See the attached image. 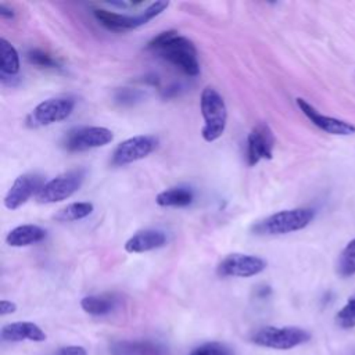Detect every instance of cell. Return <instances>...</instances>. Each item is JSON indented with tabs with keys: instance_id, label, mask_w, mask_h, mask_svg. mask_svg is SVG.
Returning <instances> with one entry per match:
<instances>
[{
	"instance_id": "cell-13",
	"label": "cell",
	"mask_w": 355,
	"mask_h": 355,
	"mask_svg": "<svg viewBox=\"0 0 355 355\" xmlns=\"http://www.w3.org/2000/svg\"><path fill=\"white\" fill-rule=\"evenodd\" d=\"M298 108L302 111V114L319 129H322L326 133L330 135H338V136H347L355 133V126L347 121L337 119L333 116H327L320 114L318 110H315L308 101L298 97L295 98Z\"/></svg>"
},
{
	"instance_id": "cell-16",
	"label": "cell",
	"mask_w": 355,
	"mask_h": 355,
	"mask_svg": "<svg viewBox=\"0 0 355 355\" xmlns=\"http://www.w3.org/2000/svg\"><path fill=\"white\" fill-rule=\"evenodd\" d=\"M111 355H165L164 348L148 340H122L111 345Z\"/></svg>"
},
{
	"instance_id": "cell-28",
	"label": "cell",
	"mask_w": 355,
	"mask_h": 355,
	"mask_svg": "<svg viewBox=\"0 0 355 355\" xmlns=\"http://www.w3.org/2000/svg\"><path fill=\"white\" fill-rule=\"evenodd\" d=\"M0 17L1 18H14V11L7 7L4 3H0Z\"/></svg>"
},
{
	"instance_id": "cell-20",
	"label": "cell",
	"mask_w": 355,
	"mask_h": 355,
	"mask_svg": "<svg viewBox=\"0 0 355 355\" xmlns=\"http://www.w3.org/2000/svg\"><path fill=\"white\" fill-rule=\"evenodd\" d=\"M0 71L1 76H14L19 71L18 51L4 37L0 39Z\"/></svg>"
},
{
	"instance_id": "cell-24",
	"label": "cell",
	"mask_w": 355,
	"mask_h": 355,
	"mask_svg": "<svg viewBox=\"0 0 355 355\" xmlns=\"http://www.w3.org/2000/svg\"><path fill=\"white\" fill-rule=\"evenodd\" d=\"M336 323L341 329H352L355 327V297L349 298L347 304L337 312Z\"/></svg>"
},
{
	"instance_id": "cell-3",
	"label": "cell",
	"mask_w": 355,
	"mask_h": 355,
	"mask_svg": "<svg viewBox=\"0 0 355 355\" xmlns=\"http://www.w3.org/2000/svg\"><path fill=\"white\" fill-rule=\"evenodd\" d=\"M200 108L204 118L202 139L208 143L218 140L223 135L227 122V108L223 97L216 89L207 86L201 92Z\"/></svg>"
},
{
	"instance_id": "cell-21",
	"label": "cell",
	"mask_w": 355,
	"mask_h": 355,
	"mask_svg": "<svg viewBox=\"0 0 355 355\" xmlns=\"http://www.w3.org/2000/svg\"><path fill=\"white\" fill-rule=\"evenodd\" d=\"M93 204L83 201V202H72L61 208L55 215L54 219L58 222H72L79 220L89 216L93 212Z\"/></svg>"
},
{
	"instance_id": "cell-25",
	"label": "cell",
	"mask_w": 355,
	"mask_h": 355,
	"mask_svg": "<svg viewBox=\"0 0 355 355\" xmlns=\"http://www.w3.org/2000/svg\"><path fill=\"white\" fill-rule=\"evenodd\" d=\"M26 57L28 60L37 65V67H42V68H58L60 64L55 58H53L50 54L44 53L43 50H39V49H32L26 53Z\"/></svg>"
},
{
	"instance_id": "cell-9",
	"label": "cell",
	"mask_w": 355,
	"mask_h": 355,
	"mask_svg": "<svg viewBox=\"0 0 355 355\" xmlns=\"http://www.w3.org/2000/svg\"><path fill=\"white\" fill-rule=\"evenodd\" d=\"M158 144V139L148 135H139L129 137L123 141H121L111 158V164L115 166L128 165L132 162H136L139 159L146 158L148 154H151Z\"/></svg>"
},
{
	"instance_id": "cell-10",
	"label": "cell",
	"mask_w": 355,
	"mask_h": 355,
	"mask_svg": "<svg viewBox=\"0 0 355 355\" xmlns=\"http://www.w3.org/2000/svg\"><path fill=\"white\" fill-rule=\"evenodd\" d=\"M266 268V261L250 254H229L218 265V275L222 277H251Z\"/></svg>"
},
{
	"instance_id": "cell-26",
	"label": "cell",
	"mask_w": 355,
	"mask_h": 355,
	"mask_svg": "<svg viewBox=\"0 0 355 355\" xmlns=\"http://www.w3.org/2000/svg\"><path fill=\"white\" fill-rule=\"evenodd\" d=\"M53 355H87V352L80 345H67L57 349Z\"/></svg>"
},
{
	"instance_id": "cell-15",
	"label": "cell",
	"mask_w": 355,
	"mask_h": 355,
	"mask_svg": "<svg viewBox=\"0 0 355 355\" xmlns=\"http://www.w3.org/2000/svg\"><path fill=\"white\" fill-rule=\"evenodd\" d=\"M3 341H35L42 343L46 340V333L33 322H12L1 329Z\"/></svg>"
},
{
	"instance_id": "cell-14",
	"label": "cell",
	"mask_w": 355,
	"mask_h": 355,
	"mask_svg": "<svg viewBox=\"0 0 355 355\" xmlns=\"http://www.w3.org/2000/svg\"><path fill=\"white\" fill-rule=\"evenodd\" d=\"M166 244V234L158 229H143L136 232L126 243L125 250L130 254H140L161 248Z\"/></svg>"
},
{
	"instance_id": "cell-8",
	"label": "cell",
	"mask_w": 355,
	"mask_h": 355,
	"mask_svg": "<svg viewBox=\"0 0 355 355\" xmlns=\"http://www.w3.org/2000/svg\"><path fill=\"white\" fill-rule=\"evenodd\" d=\"M114 139L112 132L104 126H83L69 130L62 139V147L67 151H86L103 147Z\"/></svg>"
},
{
	"instance_id": "cell-22",
	"label": "cell",
	"mask_w": 355,
	"mask_h": 355,
	"mask_svg": "<svg viewBox=\"0 0 355 355\" xmlns=\"http://www.w3.org/2000/svg\"><path fill=\"white\" fill-rule=\"evenodd\" d=\"M337 272L343 277L355 275V239H352L341 251L337 262Z\"/></svg>"
},
{
	"instance_id": "cell-23",
	"label": "cell",
	"mask_w": 355,
	"mask_h": 355,
	"mask_svg": "<svg viewBox=\"0 0 355 355\" xmlns=\"http://www.w3.org/2000/svg\"><path fill=\"white\" fill-rule=\"evenodd\" d=\"M190 355H234V351L219 341H209L196 347Z\"/></svg>"
},
{
	"instance_id": "cell-27",
	"label": "cell",
	"mask_w": 355,
	"mask_h": 355,
	"mask_svg": "<svg viewBox=\"0 0 355 355\" xmlns=\"http://www.w3.org/2000/svg\"><path fill=\"white\" fill-rule=\"evenodd\" d=\"M17 311V305L15 302L10 301V300H1L0 301V315H10L14 313Z\"/></svg>"
},
{
	"instance_id": "cell-19",
	"label": "cell",
	"mask_w": 355,
	"mask_h": 355,
	"mask_svg": "<svg viewBox=\"0 0 355 355\" xmlns=\"http://www.w3.org/2000/svg\"><path fill=\"white\" fill-rule=\"evenodd\" d=\"M194 193L189 187H171L157 194L155 202L159 207H187L193 202Z\"/></svg>"
},
{
	"instance_id": "cell-2",
	"label": "cell",
	"mask_w": 355,
	"mask_h": 355,
	"mask_svg": "<svg viewBox=\"0 0 355 355\" xmlns=\"http://www.w3.org/2000/svg\"><path fill=\"white\" fill-rule=\"evenodd\" d=\"M315 218V211L311 208L284 209L269 215L268 218L252 225L251 230L255 234L277 236L306 227Z\"/></svg>"
},
{
	"instance_id": "cell-6",
	"label": "cell",
	"mask_w": 355,
	"mask_h": 355,
	"mask_svg": "<svg viewBox=\"0 0 355 355\" xmlns=\"http://www.w3.org/2000/svg\"><path fill=\"white\" fill-rule=\"evenodd\" d=\"M85 180L83 169H72L58 175L42 186L36 194V201L40 204H53L69 198L79 190Z\"/></svg>"
},
{
	"instance_id": "cell-12",
	"label": "cell",
	"mask_w": 355,
	"mask_h": 355,
	"mask_svg": "<svg viewBox=\"0 0 355 355\" xmlns=\"http://www.w3.org/2000/svg\"><path fill=\"white\" fill-rule=\"evenodd\" d=\"M42 176L36 173H24L18 176L4 197V205L7 209H17L24 205L33 194L36 196L43 186Z\"/></svg>"
},
{
	"instance_id": "cell-11",
	"label": "cell",
	"mask_w": 355,
	"mask_h": 355,
	"mask_svg": "<svg viewBox=\"0 0 355 355\" xmlns=\"http://www.w3.org/2000/svg\"><path fill=\"white\" fill-rule=\"evenodd\" d=\"M275 136L266 123H258L247 137V162L254 166L261 159H270L273 154Z\"/></svg>"
},
{
	"instance_id": "cell-1",
	"label": "cell",
	"mask_w": 355,
	"mask_h": 355,
	"mask_svg": "<svg viewBox=\"0 0 355 355\" xmlns=\"http://www.w3.org/2000/svg\"><path fill=\"white\" fill-rule=\"evenodd\" d=\"M146 49L154 51L189 76H197L200 72L196 46L190 39L179 35L175 29L158 33L147 43Z\"/></svg>"
},
{
	"instance_id": "cell-18",
	"label": "cell",
	"mask_w": 355,
	"mask_h": 355,
	"mask_svg": "<svg viewBox=\"0 0 355 355\" xmlns=\"http://www.w3.org/2000/svg\"><path fill=\"white\" fill-rule=\"evenodd\" d=\"M118 304V300L111 294L101 295H87L80 301L82 309L93 316H104L111 313Z\"/></svg>"
},
{
	"instance_id": "cell-17",
	"label": "cell",
	"mask_w": 355,
	"mask_h": 355,
	"mask_svg": "<svg viewBox=\"0 0 355 355\" xmlns=\"http://www.w3.org/2000/svg\"><path fill=\"white\" fill-rule=\"evenodd\" d=\"M46 237V230L37 225H21L8 232L6 243L10 247H26L42 241Z\"/></svg>"
},
{
	"instance_id": "cell-4",
	"label": "cell",
	"mask_w": 355,
	"mask_h": 355,
	"mask_svg": "<svg viewBox=\"0 0 355 355\" xmlns=\"http://www.w3.org/2000/svg\"><path fill=\"white\" fill-rule=\"evenodd\" d=\"M168 6H169V1H155V3H151L141 14L135 15V17L108 11L104 8H96L93 11V15L107 29H111L115 32H122V31L136 29V28L147 24L148 21H151L153 18L159 15L162 11H165L168 8Z\"/></svg>"
},
{
	"instance_id": "cell-7",
	"label": "cell",
	"mask_w": 355,
	"mask_h": 355,
	"mask_svg": "<svg viewBox=\"0 0 355 355\" xmlns=\"http://www.w3.org/2000/svg\"><path fill=\"white\" fill-rule=\"evenodd\" d=\"M75 108V100L71 97H54L37 104L26 118L32 128L47 126L67 119Z\"/></svg>"
},
{
	"instance_id": "cell-5",
	"label": "cell",
	"mask_w": 355,
	"mask_h": 355,
	"mask_svg": "<svg viewBox=\"0 0 355 355\" xmlns=\"http://www.w3.org/2000/svg\"><path fill=\"white\" fill-rule=\"evenodd\" d=\"M309 338L311 334L306 330L295 326H265L257 330L251 337L254 344L272 349H291L309 341Z\"/></svg>"
}]
</instances>
